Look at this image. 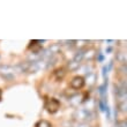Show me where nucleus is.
Wrapping results in <instances>:
<instances>
[{
  "instance_id": "obj_4",
  "label": "nucleus",
  "mask_w": 127,
  "mask_h": 127,
  "mask_svg": "<svg viewBox=\"0 0 127 127\" xmlns=\"http://www.w3.org/2000/svg\"><path fill=\"white\" fill-rule=\"evenodd\" d=\"M116 96L120 102L126 100V82H120L119 86H116Z\"/></svg>"
},
{
  "instance_id": "obj_6",
  "label": "nucleus",
  "mask_w": 127,
  "mask_h": 127,
  "mask_svg": "<svg viewBox=\"0 0 127 127\" xmlns=\"http://www.w3.org/2000/svg\"><path fill=\"white\" fill-rule=\"evenodd\" d=\"M82 97V95H74V96H70L69 98H68V102L70 103V105H73V106H77V105H80L82 102H83V99L81 98Z\"/></svg>"
},
{
  "instance_id": "obj_16",
  "label": "nucleus",
  "mask_w": 127,
  "mask_h": 127,
  "mask_svg": "<svg viewBox=\"0 0 127 127\" xmlns=\"http://www.w3.org/2000/svg\"><path fill=\"white\" fill-rule=\"evenodd\" d=\"M117 127H126V121H121L117 125Z\"/></svg>"
},
{
  "instance_id": "obj_9",
  "label": "nucleus",
  "mask_w": 127,
  "mask_h": 127,
  "mask_svg": "<svg viewBox=\"0 0 127 127\" xmlns=\"http://www.w3.org/2000/svg\"><path fill=\"white\" fill-rule=\"evenodd\" d=\"M94 56H95V50L90 49V50H88V51L84 52L83 59H86V60H91V59L94 58Z\"/></svg>"
},
{
  "instance_id": "obj_13",
  "label": "nucleus",
  "mask_w": 127,
  "mask_h": 127,
  "mask_svg": "<svg viewBox=\"0 0 127 127\" xmlns=\"http://www.w3.org/2000/svg\"><path fill=\"white\" fill-rule=\"evenodd\" d=\"M65 72H66V70L64 69V68H60V69H58V72H56V76L58 77V80L61 79V77L65 75Z\"/></svg>"
},
{
  "instance_id": "obj_15",
  "label": "nucleus",
  "mask_w": 127,
  "mask_h": 127,
  "mask_svg": "<svg viewBox=\"0 0 127 127\" xmlns=\"http://www.w3.org/2000/svg\"><path fill=\"white\" fill-rule=\"evenodd\" d=\"M74 127H90V126H89L87 123H79V124L75 125Z\"/></svg>"
},
{
  "instance_id": "obj_20",
  "label": "nucleus",
  "mask_w": 127,
  "mask_h": 127,
  "mask_svg": "<svg viewBox=\"0 0 127 127\" xmlns=\"http://www.w3.org/2000/svg\"><path fill=\"white\" fill-rule=\"evenodd\" d=\"M66 127H73V126H66Z\"/></svg>"
},
{
  "instance_id": "obj_18",
  "label": "nucleus",
  "mask_w": 127,
  "mask_h": 127,
  "mask_svg": "<svg viewBox=\"0 0 127 127\" xmlns=\"http://www.w3.org/2000/svg\"><path fill=\"white\" fill-rule=\"evenodd\" d=\"M111 51H112V49H111V47H109V49H107V53H110Z\"/></svg>"
},
{
  "instance_id": "obj_10",
  "label": "nucleus",
  "mask_w": 127,
  "mask_h": 127,
  "mask_svg": "<svg viewBox=\"0 0 127 127\" xmlns=\"http://www.w3.org/2000/svg\"><path fill=\"white\" fill-rule=\"evenodd\" d=\"M80 65L81 64H79V63H74V61H72L70 60L69 63H68V65H67V68L70 70V72H73V70H76L79 67H80Z\"/></svg>"
},
{
  "instance_id": "obj_17",
  "label": "nucleus",
  "mask_w": 127,
  "mask_h": 127,
  "mask_svg": "<svg viewBox=\"0 0 127 127\" xmlns=\"http://www.w3.org/2000/svg\"><path fill=\"white\" fill-rule=\"evenodd\" d=\"M106 74H107V68H106L105 66H104V67H103V75H104L105 77H106Z\"/></svg>"
},
{
  "instance_id": "obj_5",
  "label": "nucleus",
  "mask_w": 127,
  "mask_h": 127,
  "mask_svg": "<svg viewBox=\"0 0 127 127\" xmlns=\"http://www.w3.org/2000/svg\"><path fill=\"white\" fill-rule=\"evenodd\" d=\"M84 84H86L84 83V77L81 76V75H76L70 80V87L75 89V90H79L81 88H83Z\"/></svg>"
},
{
  "instance_id": "obj_1",
  "label": "nucleus",
  "mask_w": 127,
  "mask_h": 127,
  "mask_svg": "<svg viewBox=\"0 0 127 127\" xmlns=\"http://www.w3.org/2000/svg\"><path fill=\"white\" fill-rule=\"evenodd\" d=\"M73 118L74 120L79 121V123H88L94 119V112L89 107L79 109L73 113Z\"/></svg>"
},
{
  "instance_id": "obj_11",
  "label": "nucleus",
  "mask_w": 127,
  "mask_h": 127,
  "mask_svg": "<svg viewBox=\"0 0 127 127\" xmlns=\"http://www.w3.org/2000/svg\"><path fill=\"white\" fill-rule=\"evenodd\" d=\"M80 72L82 74H86V76H87L88 74L93 73V72H91V66H90V65H86V66L80 67Z\"/></svg>"
},
{
  "instance_id": "obj_7",
  "label": "nucleus",
  "mask_w": 127,
  "mask_h": 127,
  "mask_svg": "<svg viewBox=\"0 0 127 127\" xmlns=\"http://www.w3.org/2000/svg\"><path fill=\"white\" fill-rule=\"evenodd\" d=\"M84 49H80V50L77 51L76 53H75V56H74V58L72 59V61H74V63H79L81 64V61L83 60V56H84Z\"/></svg>"
},
{
  "instance_id": "obj_2",
  "label": "nucleus",
  "mask_w": 127,
  "mask_h": 127,
  "mask_svg": "<svg viewBox=\"0 0 127 127\" xmlns=\"http://www.w3.org/2000/svg\"><path fill=\"white\" fill-rule=\"evenodd\" d=\"M0 76L6 81H13L15 79V69L9 65H1L0 66Z\"/></svg>"
},
{
  "instance_id": "obj_3",
  "label": "nucleus",
  "mask_w": 127,
  "mask_h": 127,
  "mask_svg": "<svg viewBox=\"0 0 127 127\" xmlns=\"http://www.w3.org/2000/svg\"><path fill=\"white\" fill-rule=\"evenodd\" d=\"M46 110L49 113H56L58 110H59V107H60V103H59V100L57 98H50V99L46 102Z\"/></svg>"
},
{
  "instance_id": "obj_8",
  "label": "nucleus",
  "mask_w": 127,
  "mask_h": 127,
  "mask_svg": "<svg viewBox=\"0 0 127 127\" xmlns=\"http://www.w3.org/2000/svg\"><path fill=\"white\" fill-rule=\"evenodd\" d=\"M96 82V74L95 73H90L86 76V80H84V83H87L88 86H93V84Z\"/></svg>"
},
{
  "instance_id": "obj_14",
  "label": "nucleus",
  "mask_w": 127,
  "mask_h": 127,
  "mask_svg": "<svg viewBox=\"0 0 127 127\" xmlns=\"http://www.w3.org/2000/svg\"><path fill=\"white\" fill-rule=\"evenodd\" d=\"M119 110L121 112H126V100H123L119 103Z\"/></svg>"
},
{
  "instance_id": "obj_12",
  "label": "nucleus",
  "mask_w": 127,
  "mask_h": 127,
  "mask_svg": "<svg viewBox=\"0 0 127 127\" xmlns=\"http://www.w3.org/2000/svg\"><path fill=\"white\" fill-rule=\"evenodd\" d=\"M36 127H51V124L47 120H39L36 124Z\"/></svg>"
},
{
  "instance_id": "obj_19",
  "label": "nucleus",
  "mask_w": 127,
  "mask_h": 127,
  "mask_svg": "<svg viewBox=\"0 0 127 127\" xmlns=\"http://www.w3.org/2000/svg\"><path fill=\"white\" fill-rule=\"evenodd\" d=\"M0 97H1V89H0Z\"/></svg>"
}]
</instances>
